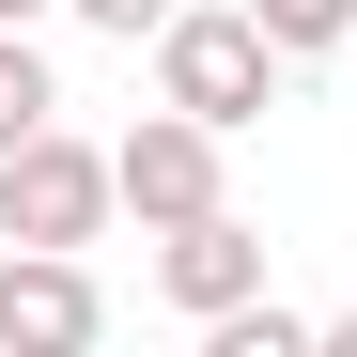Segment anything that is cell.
I'll return each mask as SVG.
<instances>
[{"label": "cell", "instance_id": "1", "mask_svg": "<svg viewBox=\"0 0 357 357\" xmlns=\"http://www.w3.org/2000/svg\"><path fill=\"white\" fill-rule=\"evenodd\" d=\"M280 63H295V47H280V31L249 16V0H187V16L155 31V93H171V109H202L218 140H233V125H264Z\"/></svg>", "mask_w": 357, "mask_h": 357}, {"label": "cell", "instance_id": "2", "mask_svg": "<svg viewBox=\"0 0 357 357\" xmlns=\"http://www.w3.org/2000/svg\"><path fill=\"white\" fill-rule=\"evenodd\" d=\"M109 202H125V171H109L93 140H63V125H31L16 155H0V233H16V249H93Z\"/></svg>", "mask_w": 357, "mask_h": 357}, {"label": "cell", "instance_id": "3", "mask_svg": "<svg viewBox=\"0 0 357 357\" xmlns=\"http://www.w3.org/2000/svg\"><path fill=\"white\" fill-rule=\"evenodd\" d=\"M109 171H125V218H140V233L218 218V202H233V187H218V125H202V109H171V93L140 109L125 140H109Z\"/></svg>", "mask_w": 357, "mask_h": 357}, {"label": "cell", "instance_id": "4", "mask_svg": "<svg viewBox=\"0 0 357 357\" xmlns=\"http://www.w3.org/2000/svg\"><path fill=\"white\" fill-rule=\"evenodd\" d=\"M109 326V295L78 249H0V357H78Z\"/></svg>", "mask_w": 357, "mask_h": 357}, {"label": "cell", "instance_id": "5", "mask_svg": "<svg viewBox=\"0 0 357 357\" xmlns=\"http://www.w3.org/2000/svg\"><path fill=\"white\" fill-rule=\"evenodd\" d=\"M155 295H171V311H187V326H218V311H249V295H264V233L249 218H171L155 233Z\"/></svg>", "mask_w": 357, "mask_h": 357}, {"label": "cell", "instance_id": "6", "mask_svg": "<svg viewBox=\"0 0 357 357\" xmlns=\"http://www.w3.org/2000/svg\"><path fill=\"white\" fill-rule=\"evenodd\" d=\"M31 125H63V78H47V47H31V31H0V155H16Z\"/></svg>", "mask_w": 357, "mask_h": 357}, {"label": "cell", "instance_id": "7", "mask_svg": "<svg viewBox=\"0 0 357 357\" xmlns=\"http://www.w3.org/2000/svg\"><path fill=\"white\" fill-rule=\"evenodd\" d=\"M202 342H218V357H311L326 326H311V311H280V295H249V311H218Z\"/></svg>", "mask_w": 357, "mask_h": 357}, {"label": "cell", "instance_id": "8", "mask_svg": "<svg viewBox=\"0 0 357 357\" xmlns=\"http://www.w3.org/2000/svg\"><path fill=\"white\" fill-rule=\"evenodd\" d=\"M249 16L295 47V63H326V47H357V0H249Z\"/></svg>", "mask_w": 357, "mask_h": 357}, {"label": "cell", "instance_id": "9", "mask_svg": "<svg viewBox=\"0 0 357 357\" xmlns=\"http://www.w3.org/2000/svg\"><path fill=\"white\" fill-rule=\"evenodd\" d=\"M63 16H93L109 47H140V31H171V16H187V0H63Z\"/></svg>", "mask_w": 357, "mask_h": 357}, {"label": "cell", "instance_id": "10", "mask_svg": "<svg viewBox=\"0 0 357 357\" xmlns=\"http://www.w3.org/2000/svg\"><path fill=\"white\" fill-rule=\"evenodd\" d=\"M31 16H47V0H0V31H31Z\"/></svg>", "mask_w": 357, "mask_h": 357}]
</instances>
